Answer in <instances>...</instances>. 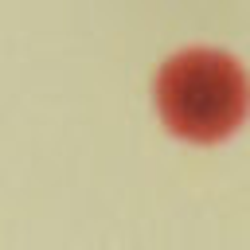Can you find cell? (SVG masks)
Segmentation results:
<instances>
[{"instance_id":"1","label":"cell","mask_w":250,"mask_h":250,"mask_svg":"<svg viewBox=\"0 0 250 250\" xmlns=\"http://www.w3.org/2000/svg\"><path fill=\"white\" fill-rule=\"evenodd\" d=\"M250 98L246 70L238 59L211 43H191L172 51L156 78H152V102L164 125L191 141L223 137L238 125Z\"/></svg>"}]
</instances>
